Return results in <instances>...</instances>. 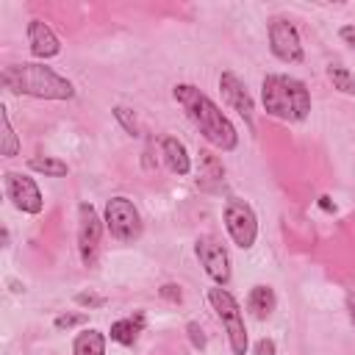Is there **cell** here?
<instances>
[{"label": "cell", "mask_w": 355, "mask_h": 355, "mask_svg": "<svg viewBox=\"0 0 355 355\" xmlns=\"http://www.w3.org/2000/svg\"><path fill=\"white\" fill-rule=\"evenodd\" d=\"M338 36H341L352 50H355V25H344V28L338 31Z\"/></svg>", "instance_id": "obj_27"}, {"label": "cell", "mask_w": 355, "mask_h": 355, "mask_svg": "<svg viewBox=\"0 0 355 355\" xmlns=\"http://www.w3.org/2000/svg\"><path fill=\"white\" fill-rule=\"evenodd\" d=\"M319 205H322L324 211H333V208H336V205H330V200H327V197H322V202H319Z\"/></svg>", "instance_id": "obj_28"}, {"label": "cell", "mask_w": 355, "mask_h": 355, "mask_svg": "<svg viewBox=\"0 0 355 355\" xmlns=\"http://www.w3.org/2000/svg\"><path fill=\"white\" fill-rule=\"evenodd\" d=\"M327 78H330L333 89H338L341 94L355 97V75H352L347 67H341V64H330V67H327Z\"/></svg>", "instance_id": "obj_20"}, {"label": "cell", "mask_w": 355, "mask_h": 355, "mask_svg": "<svg viewBox=\"0 0 355 355\" xmlns=\"http://www.w3.org/2000/svg\"><path fill=\"white\" fill-rule=\"evenodd\" d=\"M269 50L283 64H302L305 50H302V42H300L294 22H288L286 17H275L269 22Z\"/></svg>", "instance_id": "obj_7"}, {"label": "cell", "mask_w": 355, "mask_h": 355, "mask_svg": "<svg viewBox=\"0 0 355 355\" xmlns=\"http://www.w3.org/2000/svg\"><path fill=\"white\" fill-rule=\"evenodd\" d=\"M28 44H31V53L33 58H53L61 53V42L58 36L53 33V28L42 19H31L28 22Z\"/></svg>", "instance_id": "obj_12"}, {"label": "cell", "mask_w": 355, "mask_h": 355, "mask_svg": "<svg viewBox=\"0 0 355 355\" xmlns=\"http://www.w3.org/2000/svg\"><path fill=\"white\" fill-rule=\"evenodd\" d=\"M28 169L39 172V175H47V178H64L69 172L67 161L53 158V155H33V158H28Z\"/></svg>", "instance_id": "obj_18"}, {"label": "cell", "mask_w": 355, "mask_h": 355, "mask_svg": "<svg viewBox=\"0 0 355 355\" xmlns=\"http://www.w3.org/2000/svg\"><path fill=\"white\" fill-rule=\"evenodd\" d=\"M222 219H225V227H227V236L233 239L236 247L241 250H250L258 239V216L252 211L250 202L239 200V197H230L225 202V211H222Z\"/></svg>", "instance_id": "obj_6"}, {"label": "cell", "mask_w": 355, "mask_h": 355, "mask_svg": "<svg viewBox=\"0 0 355 355\" xmlns=\"http://www.w3.org/2000/svg\"><path fill=\"white\" fill-rule=\"evenodd\" d=\"M194 252L200 258V266L205 269V275L216 283V286H227L230 283V255L225 250V244H219L214 236H200L194 244Z\"/></svg>", "instance_id": "obj_9"}, {"label": "cell", "mask_w": 355, "mask_h": 355, "mask_svg": "<svg viewBox=\"0 0 355 355\" xmlns=\"http://www.w3.org/2000/svg\"><path fill=\"white\" fill-rule=\"evenodd\" d=\"M161 158L166 164V169L172 175H189L191 172V158H189V150L180 139L175 136H164L161 139Z\"/></svg>", "instance_id": "obj_13"}, {"label": "cell", "mask_w": 355, "mask_h": 355, "mask_svg": "<svg viewBox=\"0 0 355 355\" xmlns=\"http://www.w3.org/2000/svg\"><path fill=\"white\" fill-rule=\"evenodd\" d=\"M186 333H189V341H191L194 349H205L208 341H205V333H202V327H200L197 322H189V324H186Z\"/></svg>", "instance_id": "obj_24"}, {"label": "cell", "mask_w": 355, "mask_h": 355, "mask_svg": "<svg viewBox=\"0 0 355 355\" xmlns=\"http://www.w3.org/2000/svg\"><path fill=\"white\" fill-rule=\"evenodd\" d=\"M114 116H116V122H119L130 136H139V122H136V116H133V111H130V108L116 105V108H114Z\"/></svg>", "instance_id": "obj_21"}, {"label": "cell", "mask_w": 355, "mask_h": 355, "mask_svg": "<svg viewBox=\"0 0 355 355\" xmlns=\"http://www.w3.org/2000/svg\"><path fill=\"white\" fill-rule=\"evenodd\" d=\"M208 302L216 311L219 322L225 324L230 352L233 355H244L247 352V324H244V311L236 302V297L225 286H214V288H208Z\"/></svg>", "instance_id": "obj_4"}, {"label": "cell", "mask_w": 355, "mask_h": 355, "mask_svg": "<svg viewBox=\"0 0 355 355\" xmlns=\"http://www.w3.org/2000/svg\"><path fill=\"white\" fill-rule=\"evenodd\" d=\"M247 308L252 311L255 319H269L277 308V297L272 291V286H252L250 294H247Z\"/></svg>", "instance_id": "obj_16"}, {"label": "cell", "mask_w": 355, "mask_h": 355, "mask_svg": "<svg viewBox=\"0 0 355 355\" xmlns=\"http://www.w3.org/2000/svg\"><path fill=\"white\" fill-rule=\"evenodd\" d=\"M255 355H275V341H272V338L255 341Z\"/></svg>", "instance_id": "obj_26"}, {"label": "cell", "mask_w": 355, "mask_h": 355, "mask_svg": "<svg viewBox=\"0 0 355 355\" xmlns=\"http://www.w3.org/2000/svg\"><path fill=\"white\" fill-rule=\"evenodd\" d=\"M219 92H222V100H225L239 116H244V122L252 128V111H255V103H252L247 86L239 80V75H233V72H222V75H219Z\"/></svg>", "instance_id": "obj_11"}, {"label": "cell", "mask_w": 355, "mask_h": 355, "mask_svg": "<svg viewBox=\"0 0 355 355\" xmlns=\"http://www.w3.org/2000/svg\"><path fill=\"white\" fill-rule=\"evenodd\" d=\"M0 83L14 94H28L36 100H72L75 86L53 67L44 64H8L0 72Z\"/></svg>", "instance_id": "obj_2"}, {"label": "cell", "mask_w": 355, "mask_h": 355, "mask_svg": "<svg viewBox=\"0 0 355 355\" xmlns=\"http://www.w3.org/2000/svg\"><path fill=\"white\" fill-rule=\"evenodd\" d=\"M172 97L180 103V108L186 111V116L194 122V128L202 133L205 141H211L216 150L230 153L239 144V133L233 128V122L225 116V111L197 86L191 83H178L172 89Z\"/></svg>", "instance_id": "obj_1"}, {"label": "cell", "mask_w": 355, "mask_h": 355, "mask_svg": "<svg viewBox=\"0 0 355 355\" xmlns=\"http://www.w3.org/2000/svg\"><path fill=\"white\" fill-rule=\"evenodd\" d=\"M53 324H55L58 330H72V327H78V324H86V313H58V316L53 319Z\"/></svg>", "instance_id": "obj_22"}, {"label": "cell", "mask_w": 355, "mask_h": 355, "mask_svg": "<svg viewBox=\"0 0 355 355\" xmlns=\"http://www.w3.org/2000/svg\"><path fill=\"white\" fill-rule=\"evenodd\" d=\"M19 153V139L11 128V119H8V111L0 105V155L6 158H14Z\"/></svg>", "instance_id": "obj_19"}, {"label": "cell", "mask_w": 355, "mask_h": 355, "mask_svg": "<svg viewBox=\"0 0 355 355\" xmlns=\"http://www.w3.org/2000/svg\"><path fill=\"white\" fill-rule=\"evenodd\" d=\"M158 297L166 300V302H172V305H178V302L183 300V291H180V286H175V283H164V286L158 288Z\"/></svg>", "instance_id": "obj_25"}, {"label": "cell", "mask_w": 355, "mask_h": 355, "mask_svg": "<svg viewBox=\"0 0 355 355\" xmlns=\"http://www.w3.org/2000/svg\"><path fill=\"white\" fill-rule=\"evenodd\" d=\"M75 302H78L80 308H103L108 300H105L103 294H94V291H78V294H75Z\"/></svg>", "instance_id": "obj_23"}, {"label": "cell", "mask_w": 355, "mask_h": 355, "mask_svg": "<svg viewBox=\"0 0 355 355\" xmlns=\"http://www.w3.org/2000/svg\"><path fill=\"white\" fill-rule=\"evenodd\" d=\"M144 330V313L141 311H136L133 316H125V319H116L114 324H111V341H116V344H122V347H130V344H136V338H139V333Z\"/></svg>", "instance_id": "obj_15"}, {"label": "cell", "mask_w": 355, "mask_h": 355, "mask_svg": "<svg viewBox=\"0 0 355 355\" xmlns=\"http://www.w3.org/2000/svg\"><path fill=\"white\" fill-rule=\"evenodd\" d=\"M72 355H105V336L94 327H86L72 341Z\"/></svg>", "instance_id": "obj_17"}, {"label": "cell", "mask_w": 355, "mask_h": 355, "mask_svg": "<svg viewBox=\"0 0 355 355\" xmlns=\"http://www.w3.org/2000/svg\"><path fill=\"white\" fill-rule=\"evenodd\" d=\"M103 222H105V230H108L116 241H125V244L139 241V239H141V230H144L141 214H139V208L133 205V200H128V197H111V200L105 202Z\"/></svg>", "instance_id": "obj_5"}, {"label": "cell", "mask_w": 355, "mask_h": 355, "mask_svg": "<svg viewBox=\"0 0 355 355\" xmlns=\"http://www.w3.org/2000/svg\"><path fill=\"white\" fill-rule=\"evenodd\" d=\"M197 183H200L202 189H208V191H214V189H219V186L225 183V166H222V161H219L214 153H208V150H200Z\"/></svg>", "instance_id": "obj_14"}, {"label": "cell", "mask_w": 355, "mask_h": 355, "mask_svg": "<svg viewBox=\"0 0 355 355\" xmlns=\"http://www.w3.org/2000/svg\"><path fill=\"white\" fill-rule=\"evenodd\" d=\"M349 319H352V324H355V300H349Z\"/></svg>", "instance_id": "obj_29"}, {"label": "cell", "mask_w": 355, "mask_h": 355, "mask_svg": "<svg viewBox=\"0 0 355 355\" xmlns=\"http://www.w3.org/2000/svg\"><path fill=\"white\" fill-rule=\"evenodd\" d=\"M100 239H103V219L97 216L92 202H80L78 205V252H80L83 266L97 263Z\"/></svg>", "instance_id": "obj_8"}, {"label": "cell", "mask_w": 355, "mask_h": 355, "mask_svg": "<svg viewBox=\"0 0 355 355\" xmlns=\"http://www.w3.org/2000/svg\"><path fill=\"white\" fill-rule=\"evenodd\" d=\"M3 178H6V194H8V200L14 202L17 211H22V214H42L44 197H42V191H39L33 178H28L22 172H6Z\"/></svg>", "instance_id": "obj_10"}, {"label": "cell", "mask_w": 355, "mask_h": 355, "mask_svg": "<svg viewBox=\"0 0 355 355\" xmlns=\"http://www.w3.org/2000/svg\"><path fill=\"white\" fill-rule=\"evenodd\" d=\"M263 111L283 122H302L311 114V92L300 78L272 72L261 83Z\"/></svg>", "instance_id": "obj_3"}]
</instances>
